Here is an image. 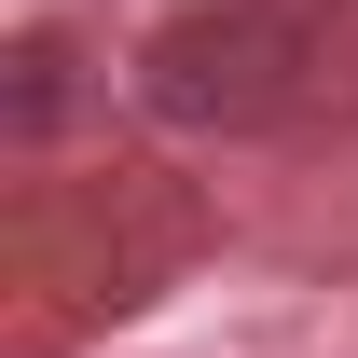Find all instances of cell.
Returning a JSON list of instances; mask_svg holds the SVG:
<instances>
[{"instance_id":"cell-1","label":"cell","mask_w":358,"mask_h":358,"mask_svg":"<svg viewBox=\"0 0 358 358\" xmlns=\"http://www.w3.org/2000/svg\"><path fill=\"white\" fill-rule=\"evenodd\" d=\"M317 28H331V0H193L138 83H152L166 124H262L317 69Z\"/></svg>"}]
</instances>
